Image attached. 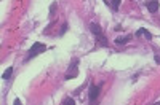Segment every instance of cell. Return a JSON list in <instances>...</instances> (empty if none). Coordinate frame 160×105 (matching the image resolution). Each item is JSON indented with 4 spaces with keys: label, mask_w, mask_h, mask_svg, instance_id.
Returning a JSON list of instances; mask_svg holds the SVG:
<instances>
[{
    "label": "cell",
    "mask_w": 160,
    "mask_h": 105,
    "mask_svg": "<svg viewBox=\"0 0 160 105\" xmlns=\"http://www.w3.org/2000/svg\"><path fill=\"white\" fill-rule=\"evenodd\" d=\"M154 61H155V64H160V56H155Z\"/></svg>",
    "instance_id": "5bb4252c"
},
{
    "label": "cell",
    "mask_w": 160,
    "mask_h": 105,
    "mask_svg": "<svg viewBox=\"0 0 160 105\" xmlns=\"http://www.w3.org/2000/svg\"><path fill=\"white\" fill-rule=\"evenodd\" d=\"M104 3H108V5L111 3V5H112V10H114V11H117V10H118V7H120V3H122V2H120V0H114V2H104Z\"/></svg>",
    "instance_id": "ba28073f"
},
{
    "label": "cell",
    "mask_w": 160,
    "mask_h": 105,
    "mask_svg": "<svg viewBox=\"0 0 160 105\" xmlns=\"http://www.w3.org/2000/svg\"><path fill=\"white\" fill-rule=\"evenodd\" d=\"M13 105H22V102H21L19 99H16V100H15V103H13Z\"/></svg>",
    "instance_id": "4fadbf2b"
},
{
    "label": "cell",
    "mask_w": 160,
    "mask_h": 105,
    "mask_svg": "<svg viewBox=\"0 0 160 105\" xmlns=\"http://www.w3.org/2000/svg\"><path fill=\"white\" fill-rule=\"evenodd\" d=\"M135 35H136V37H141V35H144L146 38H148V40H151V38H152V34H151L148 29H144V27H142V29H138Z\"/></svg>",
    "instance_id": "5b68a950"
},
{
    "label": "cell",
    "mask_w": 160,
    "mask_h": 105,
    "mask_svg": "<svg viewBox=\"0 0 160 105\" xmlns=\"http://www.w3.org/2000/svg\"><path fill=\"white\" fill-rule=\"evenodd\" d=\"M78 75V59H72V62L69 64L68 73H66V80H71Z\"/></svg>",
    "instance_id": "7a4b0ae2"
},
{
    "label": "cell",
    "mask_w": 160,
    "mask_h": 105,
    "mask_svg": "<svg viewBox=\"0 0 160 105\" xmlns=\"http://www.w3.org/2000/svg\"><path fill=\"white\" fill-rule=\"evenodd\" d=\"M11 73H13V67H8L5 72H3V75H2V78L3 80H8V78L11 76Z\"/></svg>",
    "instance_id": "9c48e42d"
},
{
    "label": "cell",
    "mask_w": 160,
    "mask_h": 105,
    "mask_svg": "<svg viewBox=\"0 0 160 105\" xmlns=\"http://www.w3.org/2000/svg\"><path fill=\"white\" fill-rule=\"evenodd\" d=\"M146 7H148V10H149L151 13H155V11L158 10L160 3L157 2V0H152V2H148V3H146Z\"/></svg>",
    "instance_id": "277c9868"
},
{
    "label": "cell",
    "mask_w": 160,
    "mask_h": 105,
    "mask_svg": "<svg viewBox=\"0 0 160 105\" xmlns=\"http://www.w3.org/2000/svg\"><path fill=\"white\" fill-rule=\"evenodd\" d=\"M43 51H47V46H45L43 43H40V42H35V43L31 46V49L28 51V56H26V61H31L32 57L38 56L40 52H43Z\"/></svg>",
    "instance_id": "6da1fadb"
},
{
    "label": "cell",
    "mask_w": 160,
    "mask_h": 105,
    "mask_svg": "<svg viewBox=\"0 0 160 105\" xmlns=\"http://www.w3.org/2000/svg\"><path fill=\"white\" fill-rule=\"evenodd\" d=\"M138 76H139L138 73H136V75H133V76H131V80H133V81H136V80H138Z\"/></svg>",
    "instance_id": "9a60e30c"
},
{
    "label": "cell",
    "mask_w": 160,
    "mask_h": 105,
    "mask_svg": "<svg viewBox=\"0 0 160 105\" xmlns=\"http://www.w3.org/2000/svg\"><path fill=\"white\" fill-rule=\"evenodd\" d=\"M66 30H68V24L64 22V24L61 25V32H59V35H64V34H66Z\"/></svg>",
    "instance_id": "8fae6325"
},
{
    "label": "cell",
    "mask_w": 160,
    "mask_h": 105,
    "mask_svg": "<svg viewBox=\"0 0 160 105\" xmlns=\"http://www.w3.org/2000/svg\"><path fill=\"white\" fill-rule=\"evenodd\" d=\"M90 30H91L93 34H95L96 37L102 35V30H101V27H99L98 24H95V22H91V24H90Z\"/></svg>",
    "instance_id": "8992f818"
},
{
    "label": "cell",
    "mask_w": 160,
    "mask_h": 105,
    "mask_svg": "<svg viewBox=\"0 0 160 105\" xmlns=\"http://www.w3.org/2000/svg\"><path fill=\"white\" fill-rule=\"evenodd\" d=\"M98 96H99V86H96L95 83H91L90 88H88V99H90V102H95Z\"/></svg>",
    "instance_id": "3957f363"
},
{
    "label": "cell",
    "mask_w": 160,
    "mask_h": 105,
    "mask_svg": "<svg viewBox=\"0 0 160 105\" xmlns=\"http://www.w3.org/2000/svg\"><path fill=\"white\" fill-rule=\"evenodd\" d=\"M55 10H56V3H53L51 8H50V15H53V13H55Z\"/></svg>",
    "instance_id": "7c38bea8"
},
{
    "label": "cell",
    "mask_w": 160,
    "mask_h": 105,
    "mask_svg": "<svg viewBox=\"0 0 160 105\" xmlns=\"http://www.w3.org/2000/svg\"><path fill=\"white\" fill-rule=\"evenodd\" d=\"M62 105H75V100H74L72 97H66V99L62 100Z\"/></svg>",
    "instance_id": "30bf717a"
},
{
    "label": "cell",
    "mask_w": 160,
    "mask_h": 105,
    "mask_svg": "<svg viewBox=\"0 0 160 105\" xmlns=\"http://www.w3.org/2000/svg\"><path fill=\"white\" fill-rule=\"evenodd\" d=\"M130 38H131V35H125V37H118V38H115V43L117 45H127L128 42H130Z\"/></svg>",
    "instance_id": "52a82bcc"
}]
</instances>
